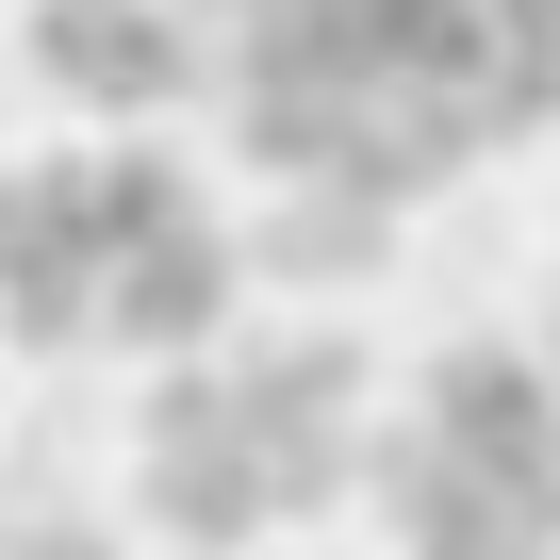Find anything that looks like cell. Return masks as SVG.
Instances as JSON below:
<instances>
[{
	"mask_svg": "<svg viewBox=\"0 0 560 560\" xmlns=\"http://www.w3.org/2000/svg\"><path fill=\"white\" fill-rule=\"evenodd\" d=\"M132 511H149V544H182V560H247V544L280 527V478H264V429H247V396H231V347L149 363Z\"/></svg>",
	"mask_w": 560,
	"mask_h": 560,
	"instance_id": "cell-1",
	"label": "cell"
},
{
	"mask_svg": "<svg viewBox=\"0 0 560 560\" xmlns=\"http://www.w3.org/2000/svg\"><path fill=\"white\" fill-rule=\"evenodd\" d=\"M231 396L264 429V478H280V527H314L363 494V429H380V347L347 314H280V330H231Z\"/></svg>",
	"mask_w": 560,
	"mask_h": 560,
	"instance_id": "cell-2",
	"label": "cell"
},
{
	"mask_svg": "<svg viewBox=\"0 0 560 560\" xmlns=\"http://www.w3.org/2000/svg\"><path fill=\"white\" fill-rule=\"evenodd\" d=\"M100 149H18L0 165V347H100Z\"/></svg>",
	"mask_w": 560,
	"mask_h": 560,
	"instance_id": "cell-3",
	"label": "cell"
},
{
	"mask_svg": "<svg viewBox=\"0 0 560 560\" xmlns=\"http://www.w3.org/2000/svg\"><path fill=\"white\" fill-rule=\"evenodd\" d=\"M412 412H429L511 511L560 527V363H544L527 330H462V347H429V363H412Z\"/></svg>",
	"mask_w": 560,
	"mask_h": 560,
	"instance_id": "cell-4",
	"label": "cell"
},
{
	"mask_svg": "<svg viewBox=\"0 0 560 560\" xmlns=\"http://www.w3.org/2000/svg\"><path fill=\"white\" fill-rule=\"evenodd\" d=\"M18 50H34V83L83 100L100 132H149V116H182V100L214 83V50H198L182 0H34Z\"/></svg>",
	"mask_w": 560,
	"mask_h": 560,
	"instance_id": "cell-5",
	"label": "cell"
},
{
	"mask_svg": "<svg viewBox=\"0 0 560 560\" xmlns=\"http://www.w3.org/2000/svg\"><path fill=\"white\" fill-rule=\"evenodd\" d=\"M247 330V231L198 198V214H165V231H132L116 264H100V347H132V363H182V347H231Z\"/></svg>",
	"mask_w": 560,
	"mask_h": 560,
	"instance_id": "cell-6",
	"label": "cell"
},
{
	"mask_svg": "<svg viewBox=\"0 0 560 560\" xmlns=\"http://www.w3.org/2000/svg\"><path fill=\"white\" fill-rule=\"evenodd\" d=\"M363 511L396 527V560H560V527L544 511H511L429 412H396V429H363Z\"/></svg>",
	"mask_w": 560,
	"mask_h": 560,
	"instance_id": "cell-7",
	"label": "cell"
},
{
	"mask_svg": "<svg viewBox=\"0 0 560 560\" xmlns=\"http://www.w3.org/2000/svg\"><path fill=\"white\" fill-rule=\"evenodd\" d=\"M231 231H247V280H280V298H363L396 264V198H363V182H264V214H231Z\"/></svg>",
	"mask_w": 560,
	"mask_h": 560,
	"instance_id": "cell-8",
	"label": "cell"
},
{
	"mask_svg": "<svg viewBox=\"0 0 560 560\" xmlns=\"http://www.w3.org/2000/svg\"><path fill=\"white\" fill-rule=\"evenodd\" d=\"M347 132H363V67H231L247 182H347Z\"/></svg>",
	"mask_w": 560,
	"mask_h": 560,
	"instance_id": "cell-9",
	"label": "cell"
},
{
	"mask_svg": "<svg viewBox=\"0 0 560 560\" xmlns=\"http://www.w3.org/2000/svg\"><path fill=\"white\" fill-rule=\"evenodd\" d=\"M165 214H198V165H182L165 116H149V132L100 149V247H132V231H165Z\"/></svg>",
	"mask_w": 560,
	"mask_h": 560,
	"instance_id": "cell-10",
	"label": "cell"
},
{
	"mask_svg": "<svg viewBox=\"0 0 560 560\" xmlns=\"http://www.w3.org/2000/svg\"><path fill=\"white\" fill-rule=\"evenodd\" d=\"M0 560H132V544L83 527V511H34V527H0Z\"/></svg>",
	"mask_w": 560,
	"mask_h": 560,
	"instance_id": "cell-11",
	"label": "cell"
},
{
	"mask_svg": "<svg viewBox=\"0 0 560 560\" xmlns=\"http://www.w3.org/2000/svg\"><path fill=\"white\" fill-rule=\"evenodd\" d=\"M527 347H544V363H560V280H544V330H527Z\"/></svg>",
	"mask_w": 560,
	"mask_h": 560,
	"instance_id": "cell-12",
	"label": "cell"
}]
</instances>
